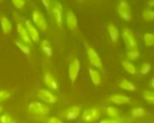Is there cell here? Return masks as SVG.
<instances>
[{
    "label": "cell",
    "mask_w": 154,
    "mask_h": 123,
    "mask_svg": "<svg viewBox=\"0 0 154 123\" xmlns=\"http://www.w3.org/2000/svg\"><path fill=\"white\" fill-rule=\"evenodd\" d=\"M28 111L33 115L45 117L49 114V108L41 102L33 101L28 105Z\"/></svg>",
    "instance_id": "6da1fadb"
},
{
    "label": "cell",
    "mask_w": 154,
    "mask_h": 123,
    "mask_svg": "<svg viewBox=\"0 0 154 123\" xmlns=\"http://www.w3.org/2000/svg\"><path fill=\"white\" fill-rule=\"evenodd\" d=\"M122 37L123 40L126 44V46L128 49H130V51L132 50H137L138 49V45H137V42L135 40L133 32L129 29V28H124L122 31Z\"/></svg>",
    "instance_id": "7a4b0ae2"
},
{
    "label": "cell",
    "mask_w": 154,
    "mask_h": 123,
    "mask_svg": "<svg viewBox=\"0 0 154 123\" xmlns=\"http://www.w3.org/2000/svg\"><path fill=\"white\" fill-rule=\"evenodd\" d=\"M52 13L55 19V22L58 26H63V7L62 4L58 1H52L51 4Z\"/></svg>",
    "instance_id": "3957f363"
},
{
    "label": "cell",
    "mask_w": 154,
    "mask_h": 123,
    "mask_svg": "<svg viewBox=\"0 0 154 123\" xmlns=\"http://www.w3.org/2000/svg\"><path fill=\"white\" fill-rule=\"evenodd\" d=\"M119 16L125 21H131V10L129 3L127 1H121L117 8Z\"/></svg>",
    "instance_id": "277c9868"
},
{
    "label": "cell",
    "mask_w": 154,
    "mask_h": 123,
    "mask_svg": "<svg viewBox=\"0 0 154 123\" xmlns=\"http://www.w3.org/2000/svg\"><path fill=\"white\" fill-rule=\"evenodd\" d=\"M32 17H33V21L35 24V26L38 27L39 30L41 31H46L47 29V23L44 17V16L42 15L41 12L35 10L32 14Z\"/></svg>",
    "instance_id": "5b68a950"
},
{
    "label": "cell",
    "mask_w": 154,
    "mask_h": 123,
    "mask_svg": "<svg viewBox=\"0 0 154 123\" xmlns=\"http://www.w3.org/2000/svg\"><path fill=\"white\" fill-rule=\"evenodd\" d=\"M37 96L40 100L46 103H55L57 100V97L52 93L50 91L45 90V89H41L37 92Z\"/></svg>",
    "instance_id": "8992f818"
},
{
    "label": "cell",
    "mask_w": 154,
    "mask_h": 123,
    "mask_svg": "<svg viewBox=\"0 0 154 123\" xmlns=\"http://www.w3.org/2000/svg\"><path fill=\"white\" fill-rule=\"evenodd\" d=\"M100 110L97 108H91L88 110H85L83 114V119L86 122H92L95 121L100 117Z\"/></svg>",
    "instance_id": "52a82bcc"
},
{
    "label": "cell",
    "mask_w": 154,
    "mask_h": 123,
    "mask_svg": "<svg viewBox=\"0 0 154 123\" xmlns=\"http://www.w3.org/2000/svg\"><path fill=\"white\" fill-rule=\"evenodd\" d=\"M87 55L89 57V60L91 62V64L93 65H94L97 68H102L103 67V63L102 60L100 58V56L98 55L97 52L93 48V47H89L87 49Z\"/></svg>",
    "instance_id": "ba28073f"
},
{
    "label": "cell",
    "mask_w": 154,
    "mask_h": 123,
    "mask_svg": "<svg viewBox=\"0 0 154 123\" xmlns=\"http://www.w3.org/2000/svg\"><path fill=\"white\" fill-rule=\"evenodd\" d=\"M30 38L32 41H34L35 43H39L40 41V35H39V33L37 31V29L35 28V26L29 21V20H26V26H25Z\"/></svg>",
    "instance_id": "9c48e42d"
},
{
    "label": "cell",
    "mask_w": 154,
    "mask_h": 123,
    "mask_svg": "<svg viewBox=\"0 0 154 123\" xmlns=\"http://www.w3.org/2000/svg\"><path fill=\"white\" fill-rule=\"evenodd\" d=\"M79 71H80V62L78 59H74L69 66V77L72 82L77 79Z\"/></svg>",
    "instance_id": "30bf717a"
},
{
    "label": "cell",
    "mask_w": 154,
    "mask_h": 123,
    "mask_svg": "<svg viewBox=\"0 0 154 123\" xmlns=\"http://www.w3.org/2000/svg\"><path fill=\"white\" fill-rule=\"evenodd\" d=\"M44 81H45V85L53 90V91H56L58 89V82H57V80L54 78V76L53 74H51L50 73H46L45 74V78H44Z\"/></svg>",
    "instance_id": "8fae6325"
},
{
    "label": "cell",
    "mask_w": 154,
    "mask_h": 123,
    "mask_svg": "<svg viewBox=\"0 0 154 123\" xmlns=\"http://www.w3.org/2000/svg\"><path fill=\"white\" fill-rule=\"evenodd\" d=\"M17 28V32H18V34L20 35V38H21L22 42L25 43L27 45L31 44H32V40L30 38V36H29L26 29V27L22 24H18Z\"/></svg>",
    "instance_id": "7c38bea8"
},
{
    "label": "cell",
    "mask_w": 154,
    "mask_h": 123,
    "mask_svg": "<svg viewBox=\"0 0 154 123\" xmlns=\"http://www.w3.org/2000/svg\"><path fill=\"white\" fill-rule=\"evenodd\" d=\"M80 112H81V108L79 106H72L67 109V110L65 111L64 117L68 120H73V119L77 118Z\"/></svg>",
    "instance_id": "4fadbf2b"
},
{
    "label": "cell",
    "mask_w": 154,
    "mask_h": 123,
    "mask_svg": "<svg viewBox=\"0 0 154 123\" xmlns=\"http://www.w3.org/2000/svg\"><path fill=\"white\" fill-rule=\"evenodd\" d=\"M66 25L68 26L69 29L71 30H73L77 27L78 26V22H77V18L74 15V13L71 10H69L67 12V15H66Z\"/></svg>",
    "instance_id": "5bb4252c"
},
{
    "label": "cell",
    "mask_w": 154,
    "mask_h": 123,
    "mask_svg": "<svg viewBox=\"0 0 154 123\" xmlns=\"http://www.w3.org/2000/svg\"><path fill=\"white\" fill-rule=\"evenodd\" d=\"M110 100L117 105H123L130 102L129 97L122 94H113L110 97Z\"/></svg>",
    "instance_id": "9a60e30c"
},
{
    "label": "cell",
    "mask_w": 154,
    "mask_h": 123,
    "mask_svg": "<svg viewBox=\"0 0 154 123\" xmlns=\"http://www.w3.org/2000/svg\"><path fill=\"white\" fill-rule=\"evenodd\" d=\"M0 23H1V27H2L3 33L5 34H8L12 31V24L8 18H7L6 16L1 17V19H0Z\"/></svg>",
    "instance_id": "2e32d148"
},
{
    "label": "cell",
    "mask_w": 154,
    "mask_h": 123,
    "mask_svg": "<svg viewBox=\"0 0 154 123\" xmlns=\"http://www.w3.org/2000/svg\"><path fill=\"white\" fill-rule=\"evenodd\" d=\"M108 32L109 34L111 36V39L113 43H117L119 40V30L118 28L112 25V24H109L108 25Z\"/></svg>",
    "instance_id": "e0dca14e"
},
{
    "label": "cell",
    "mask_w": 154,
    "mask_h": 123,
    "mask_svg": "<svg viewBox=\"0 0 154 123\" xmlns=\"http://www.w3.org/2000/svg\"><path fill=\"white\" fill-rule=\"evenodd\" d=\"M122 67H123V69L126 71V72H128L130 74H131V75H134L135 74H136V67L134 66V64H131V62H128V61H122Z\"/></svg>",
    "instance_id": "ac0fdd59"
},
{
    "label": "cell",
    "mask_w": 154,
    "mask_h": 123,
    "mask_svg": "<svg viewBox=\"0 0 154 123\" xmlns=\"http://www.w3.org/2000/svg\"><path fill=\"white\" fill-rule=\"evenodd\" d=\"M89 74H90V77H91L93 83L95 85H99L101 83V75L99 72L94 69H89Z\"/></svg>",
    "instance_id": "d6986e66"
},
{
    "label": "cell",
    "mask_w": 154,
    "mask_h": 123,
    "mask_svg": "<svg viewBox=\"0 0 154 123\" xmlns=\"http://www.w3.org/2000/svg\"><path fill=\"white\" fill-rule=\"evenodd\" d=\"M41 47L43 52L47 55V56H52L53 54V48L51 46V44L48 40H43L42 44H41Z\"/></svg>",
    "instance_id": "ffe728a7"
},
{
    "label": "cell",
    "mask_w": 154,
    "mask_h": 123,
    "mask_svg": "<svg viewBox=\"0 0 154 123\" xmlns=\"http://www.w3.org/2000/svg\"><path fill=\"white\" fill-rule=\"evenodd\" d=\"M120 87L125 91H128V92H133L135 91V86L129 81L127 80H122L121 82H120Z\"/></svg>",
    "instance_id": "44dd1931"
},
{
    "label": "cell",
    "mask_w": 154,
    "mask_h": 123,
    "mask_svg": "<svg viewBox=\"0 0 154 123\" xmlns=\"http://www.w3.org/2000/svg\"><path fill=\"white\" fill-rule=\"evenodd\" d=\"M106 111L107 114L112 118H120V114H119V110L114 108V107H107L106 108Z\"/></svg>",
    "instance_id": "7402d4cb"
},
{
    "label": "cell",
    "mask_w": 154,
    "mask_h": 123,
    "mask_svg": "<svg viewBox=\"0 0 154 123\" xmlns=\"http://www.w3.org/2000/svg\"><path fill=\"white\" fill-rule=\"evenodd\" d=\"M0 123H17V121L10 114L5 113L0 116Z\"/></svg>",
    "instance_id": "603a6c76"
},
{
    "label": "cell",
    "mask_w": 154,
    "mask_h": 123,
    "mask_svg": "<svg viewBox=\"0 0 154 123\" xmlns=\"http://www.w3.org/2000/svg\"><path fill=\"white\" fill-rule=\"evenodd\" d=\"M16 45L25 53V54H29L30 53V47L29 45L26 44L25 43L23 42H20V41H16Z\"/></svg>",
    "instance_id": "cb8c5ba5"
},
{
    "label": "cell",
    "mask_w": 154,
    "mask_h": 123,
    "mask_svg": "<svg viewBox=\"0 0 154 123\" xmlns=\"http://www.w3.org/2000/svg\"><path fill=\"white\" fill-rule=\"evenodd\" d=\"M146 114V111L143 108L141 107H137V108H134L132 109L131 110V115L133 117H137V118H140V117H143L144 115Z\"/></svg>",
    "instance_id": "d4e9b609"
},
{
    "label": "cell",
    "mask_w": 154,
    "mask_h": 123,
    "mask_svg": "<svg viewBox=\"0 0 154 123\" xmlns=\"http://www.w3.org/2000/svg\"><path fill=\"white\" fill-rule=\"evenodd\" d=\"M143 17L148 22L154 20V11L152 9H150V8L145 9L143 11Z\"/></svg>",
    "instance_id": "484cf974"
},
{
    "label": "cell",
    "mask_w": 154,
    "mask_h": 123,
    "mask_svg": "<svg viewBox=\"0 0 154 123\" xmlns=\"http://www.w3.org/2000/svg\"><path fill=\"white\" fill-rule=\"evenodd\" d=\"M144 42L146 45L148 46H152L154 45V34L150 33H147L144 34Z\"/></svg>",
    "instance_id": "4316f807"
},
{
    "label": "cell",
    "mask_w": 154,
    "mask_h": 123,
    "mask_svg": "<svg viewBox=\"0 0 154 123\" xmlns=\"http://www.w3.org/2000/svg\"><path fill=\"white\" fill-rule=\"evenodd\" d=\"M144 99L150 104H154V92L150 91H145L144 92Z\"/></svg>",
    "instance_id": "83f0119b"
},
{
    "label": "cell",
    "mask_w": 154,
    "mask_h": 123,
    "mask_svg": "<svg viewBox=\"0 0 154 123\" xmlns=\"http://www.w3.org/2000/svg\"><path fill=\"white\" fill-rule=\"evenodd\" d=\"M127 57L130 59V60H136L140 57V52H139V50H132V51H130L127 52Z\"/></svg>",
    "instance_id": "f1b7e54d"
},
{
    "label": "cell",
    "mask_w": 154,
    "mask_h": 123,
    "mask_svg": "<svg viewBox=\"0 0 154 123\" xmlns=\"http://www.w3.org/2000/svg\"><path fill=\"white\" fill-rule=\"evenodd\" d=\"M150 69H151L150 64H149V63H144V64L141 65V67H140V74H143V75H146V74H149V72L150 71Z\"/></svg>",
    "instance_id": "f546056e"
},
{
    "label": "cell",
    "mask_w": 154,
    "mask_h": 123,
    "mask_svg": "<svg viewBox=\"0 0 154 123\" xmlns=\"http://www.w3.org/2000/svg\"><path fill=\"white\" fill-rule=\"evenodd\" d=\"M10 96H11V93L8 91H5V90L0 91V101H3L8 99Z\"/></svg>",
    "instance_id": "4dcf8cb0"
},
{
    "label": "cell",
    "mask_w": 154,
    "mask_h": 123,
    "mask_svg": "<svg viewBox=\"0 0 154 123\" xmlns=\"http://www.w3.org/2000/svg\"><path fill=\"white\" fill-rule=\"evenodd\" d=\"M12 4L18 9H21L25 7L26 5V2L24 1V0H13L12 1Z\"/></svg>",
    "instance_id": "1f68e13d"
},
{
    "label": "cell",
    "mask_w": 154,
    "mask_h": 123,
    "mask_svg": "<svg viewBox=\"0 0 154 123\" xmlns=\"http://www.w3.org/2000/svg\"><path fill=\"white\" fill-rule=\"evenodd\" d=\"M100 123H122L120 118H104L100 121Z\"/></svg>",
    "instance_id": "d6a6232c"
},
{
    "label": "cell",
    "mask_w": 154,
    "mask_h": 123,
    "mask_svg": "<svg viewBox=\"0 0 154 123\" xmlns=\"http://www.w3.org/2000/svg\"><path fill=\"white\" fill-rule=\"evenodd\" d=\"M45 123H63V122L56 117H50L46 119Z\"/></svg>",
    "instance_id": "836d02e7"
},
{
    "label": "cell",
    "mask_w": 154,
    "mask_h": 123,
    "mask_svg": "<svg viewBox=\"0 0 154 123\" xmlns=\"http://www.w3.org/2000/svg\"><path fill=\"white\" fill-rule=\"evenodd\" d=\"M43 4L46 7L47 10H49L51 8V4H52V1H48V0H44L43 1Z\"/></svg>",
    "instance_id": "e575fe53"
},
{
    "label": "cell",
    "mask_w": 154,
    "mask_h": 123,
    "mask_svg": "<svg viewBox=\"0 0 154 123\" xmlns=\"http://www.w3.org/2000/svg\"><path fill=\"white\" fill-rule=\"evenodd\" d=\"M148 6H149V8H154V0H151V1H149V2L148 3Z\"/></svg>",
    "instance_id": "d590c367"
},
{
    "label": "cell",
    "mask_w": 154,
    "mask_h": 123,
    "mask_svg": "<svg viewBox=\"0 0 154 123\" xmlns=\"http://www.w3.org/2000/svg\"><path fill=\"white\" fill-rule=\"evenodd\" d=\"M150 85H151V87L152 88H154V77L151 79V82H150Z\"/></svg>",
    "instance_id": "8d00e7d4"
},
{
    "label": "cell",
    "mask_w": 154,
    "mask_h": 123,
    "mask_svg": "<svg viewBox=\"0 0 154 123\" xmlns=\"http://www.w3.org/2000/svg\"><path fill=\"white\" fill-rule=\"evenodd\" d=\"M3 111V108L1 107V106H0V114H1V112Z\"/></svg>",
    "instance_id": "74e56055"
},
{
    "label": "cell",
    "mask_w": 154,
    "mask_h": 123,
    "mask_svg": "<svg viewBox=\"0 0 154 123\" xmlns=\"http://www.w3.org/2000/svg\"><path fill=\"white\" fill-rule=\"evenodd\" d=\"M153 123H154V122H153Z\"/></svg>",
    "instance_id": "f35d334b"
}]
</instances>
